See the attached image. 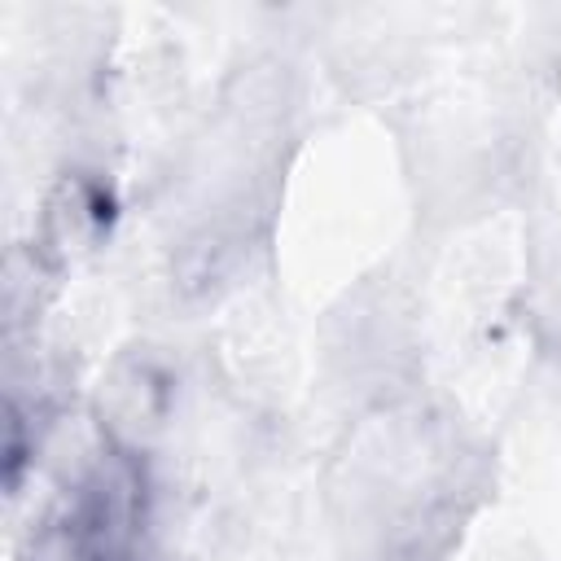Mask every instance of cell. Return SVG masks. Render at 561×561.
I'll use <instances>...</instances> for the list:
<instances>
[{
  "label": "cell",
  "mask_w": 561,
  "mask_h": 561,
  "mask_svg": "<svg viewBox=\"0 0 561 561\" xmlns=\"http://www.w3.org/2000/svg\"><path fill=\"white\" fill-rule=\"evenodd\" d=\"M250 224L237 215H215L197 224L175 250H171V289L184 302H210L219 298L245 267L250 254Z\"/></svg>",
  "instance_id": "6da1fadb"
},
{
  "label": "cell",
  "mask_w": 561,
  "mask_h": 561,
  "mask_svg": "<svg viewBox=\"0 0 561 561\" xmlns=\"http://www.w3.org/2000/svg\"><path fill=\"white\" fill-rule=\"evenodd\" d=\"M171 408V377L153 355H123L101 381V416L123 443H145L162 430Z\"/></svg>",
  "instance_id": "7a4b0ae2"
},
{
  "label": "cell",
  "mask_w": 561,
  "mask_h": 561,
  "mask_svg": "<svg viewBox=\"0 0 561 561\" xmlns=\"http://www.w3.org/2000/svg\"><path fill=\"white\" fill-rule=\"evenodd\" d=\"M105 202L96 193V184L88 180H61L44 206V250L57 259H70L79 250L92 245V237L101 232L105 219Z\"/></svg>",
  "instance_id": "3957f363"
}]
</instances>
